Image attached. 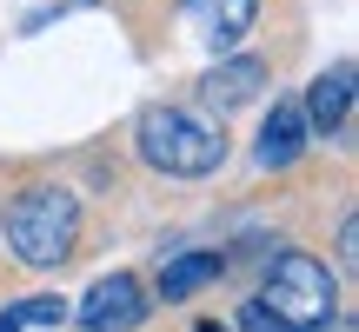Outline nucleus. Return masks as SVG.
Here are the masks:
<instances>
[{"mask_svg":"<svg viewBox=\"0 0 359 332\" xmlns=\"http://www.w3.org/2000/svg\"><path fill=\"white\" fill-rule=\"evenodd\" d=\"M74 240H80V206L67 186H27L20 200L7 206V253L20 266H60L74 259Z\"/></svg>","mask_w":359,"mask_h":332,"instance_id":"obj_1","label":"nucleus"},{"mask_svg":"<svg viewBox=\"0 0 359 332\" xmlns=\"http://www.w3.org/2000/svg\"><path fill=\"white\" fill-rule=\"evenodd\" d=\"M140 160L154 173H180V179H200L226 160V133L213 120L187 113V106H154L140 113Z\"/></svg>","mask_w":359,"mask_h":332,"instance_id":"obj_2","label":"nucleus"},{"mask_svg":"<svg viewBox=\"0 0 359 332\" xmlns=\"http://www.w3.org/2000/svg\"><path fill=\"white\" fill-rule=\"evenodd\" d=\"M259 306H266L273 319L299 326V332H320V326H333L339 293H333V272H326L320 259L280 253V259H273V272H266V286H259Z\"/></svg>","mask_w":359,"mask_h":332,"instance_id":"obj_3","label":"nucleus"},{"mask_svg":"<svg viewBox=\"0 0 359 332\" xmlns=\"http://www.w3.org/2000/svg\"><path fill=\"white\" fill-rule=\"evenodd\" d=\"M140 319H147V286L133 279V272L100 279L87 293V306H80V326H87V332H133Z\"/></svg>","mask_w":359,"mask_h":332,"instance_id":"obj_4","label":"nucleus"},{"mask_svg":"<svg viewBox=\"0 0 359 332\" xmlns=\"http://www.w3.org/2000/svg\"><path fill=\"white\" fill-rule=\"evenodd\" d=\"M259 20V0H187V27L206 47H233L246 40V27Z\"/></svg>","mask_w":359,"mask_h":332,"instance_id":"obj_5","label":"nucleus"},{"mask_svg":"<svg viewBox=\"0 0 359 332\" xmlns=\"http://www.w3.org/2000/svg\"><path fill=\"white\" fill-rule=\"evenodd\" d=\"M299 113H306V127H313V133H339V127H346V113H353V67L339 60L333 74H320Z\"/></svg>","mask_w":359,"mask_h":332,"instance_id":"obj_6","label":"nucleus"},{"mask_svg":"<svg viewBox=\"0 0 359 332\" xmlns=\"http://www.w3.org/2000/svg\"><path fill=\"white\" fill-rule=\"evenodd\" d=\"M306 113H299V100H280L273 106V120H266V133H259V160L266 166H293L299 153H306Z\"/></svg>","mask_w":359,"mask_h":332,"instance_id":"obj_7","label":"nucleus"},{"mask_svg":"<svg viewBox=\"0 0 359 332\" xmlns=\"http://www.w3.org/2000/svg\"><path fill=\"white\" fill-rule=\"evenodd\" d=\"M259 87H266V67H259V60H226V67H213V74H206V100H213L219 113L246 106Z\"/></svg>","mask_w":359,"mask_h":332,"instance_id":"obj_8","label":"nucleus"},{"mask_svg":"<svg viewBox=\"0 0 359 332\" xmlns=\"http://www.w3.org/2000/svg\"><path fill=\"white\" fill-rule=\"evenodd\" d=\"M206 279H219V253H180L160 266V293L167 299H193Z\"/></svg>","mask_w":359,"mask_h":332,"instance_id":"obj_9","label":"nucleus"},{"mask_svg":"<svg viewBox=\"0 0 359 332\" xmlns=\"http://www.w3.org/2000/svg\"><path fill=\"white\" fill-rule=\"evenodd\" d=\"M67 306L60 299H27V306H7L0 312V332H27V326H60Z\"/></svg>","mask_w":359,"mask_h":332,"instance_id":"obj_10","label":"nucleus"},{"mask_svg":"<svg viewBox=\"0 0 359 332\" xmlns=\"http://www.w3.org/2000/svg\"><path fill=\"white\" fill-rule=\"evenodd\" d=\"M240 332H299V326H286V319H273V312H266V306H259V299H253V306L240 312Z\"/></svg>","mask_w":359,"mask_h":332,"instance_id":"obj_11","label":"nucleus"},{"mask_svg":"<svg viewBox=\"0 0 359 332\" xmlns=\"http://www.w3.org/2000/svg\"><path fill=\"white\" fill-rule=\"evenodd\" d=\"M193 332H219V326H193Z\"/></svg>","mask_w":359,"mask_h":332,"instance_id":"obj_12","label":"nucleus"}]
</instances>
